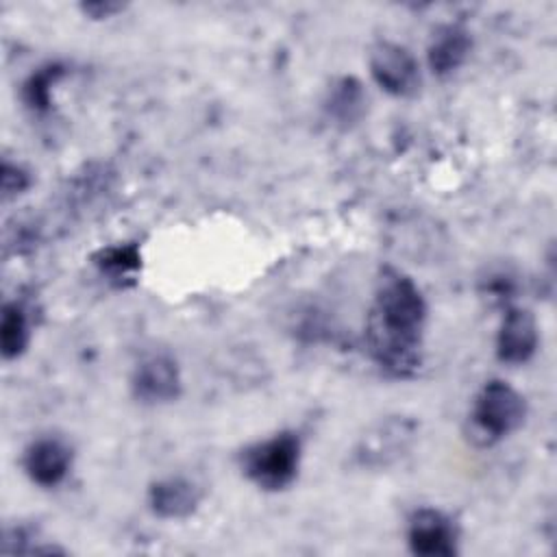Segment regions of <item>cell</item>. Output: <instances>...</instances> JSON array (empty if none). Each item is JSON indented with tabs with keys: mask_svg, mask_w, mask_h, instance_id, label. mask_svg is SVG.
<instances>
[{
	"mask_svg": "<svg viewBox=\"0 0 557 557\" xmlns=\"http://www.w3.org/2000/svg\"><path fill=\"white\" fill-rule=\"evenodd\" d=\"M429 307L418 283L394 265L376 274L366 318L370 359L392 379H411L422 366Z\"/></svg>",
	"mask_w": 557,
	"mask_h": 557,
	"instance_id": "6da1fadb",
	"label": "cell"
},
{
	"mask_svg": "<svg viewBox=\"0 0 557 557\" xmlns=\"http://www.w3.org/2000/svg\"><path fill=\"white\" fill-rule=\"evenodd\" d=\"M300 461L302 440L292 429L252 442L237 455L242 474L263 492L287 490L298 479Z\"/></svg>",
	"mask_w": 557,
	"mask_h": 557,
	"instance_id": "7a4b0ae2",
	"label": "cell"
},
{
	"mask_svg": "<svg viewBox=\"0 0 557 557\" xmlns=\"http://www.w3.org/2000/svg\"><path fill=\"white\" fill-rule=\"evenodd\" d=\"M527 398L507 381L490 379L476 392L468 426L476 446H494L516 433L527 420Z\"/></svg>",
	"mask_w": 557,
	"mask_h": 557,
	"instance_id": "3957f363",
	"label": "cell"
},
{
	"mask_svg": "<svg viewBox=\"0 0 557 557\" xmlns=\"http://www.w3.org/2000/svg\"><path fill=\"white\" fill-rule=\"evenodd\" d=\"M368 67L372 81L394 98H411L420 89V61L407 46L398 41H374L368 52Z\"/></svg>",
	"mask_w": 557,
	"mask_h": 557,
	"instance_id": "277c9868",
	"label": "cell"
},
{
	"mask_svg": "<svg viewBox=\"0 0 557 557\" xmlns=\"http://www.w3.org/2000/svg\"><path fill=\"white\" fill-rule=\"evenodd\" d=\"M128 387L139 405L159 407L174 403L183 392L178 361L170 352L144 355L131 372Z\"/></svg>",
	"mask_w": 557,
	"mask_h": 557,
	"instance_id": "5b68a950",
	"label": "cell"
},
{
	"mask_svg": "<svg viewBox=\"0 0 557 557\" xmlns=\"http://www.w3.org/2000/svg\"><path fill=\"white\" fill-rule=\"evenodd\" d=\"M407 546L418 557H453L459 553V529L437 507H418L407 520Z\"/></svg>",
	"mask_w": 557,
	"mask_h": 557,
	"instance_id": "8992f818",
	"label": "cell"
},
{
	"mask_svg": "<svg viewBox=\"0 0 557 557\" xmlns=\"http://www.w3.org/2000/svg\"><path fill=\"white\" fill-rule=\"evenodd\" d=\"M540 348V324L531 309L509 305L503 309V318L496 331L494 352L505 366L529 363Z\"/></svg>",
	"mask_w": 557,
	"mask_h": 557,
	"instance_id": "52a82bcc",
	"label": "cell"
},
{
	"mask_svg": "<svg viewBox=\"0 0 557 557\" xmlns=\"http://www.w3.org/2000/svg\"><path fill=\"white\" fill-rule=\"evenodd\" d=\"M416 440V422L407 418H389L379 422L361 437L355 448V461L361 468H387L400 459Z\"/></svg>",
	"mask_w": 557,
	"mask_h": 557,
	"instance_id": "ba28073f",
	"label": "cell"
},
{
	"mask_svg": "<svg viewBox=\"0 0 557 557\" xmlns=\"http://www.w3.org/2000/svg\"><path fill=\"white\" fill-rule=\"evenodd\" d=\"M72 463L74 448L61 435H39L26 446L22 455L26 476L44 490L59 487L67 479Z\"/></svg>",
	"mask_w": 557,
	"mask_h": 557,
	"instance_id": "9c48e42d",
	"label": "cell"
},
{
	"mask_svg": "<svg viewBox=\"0 0 557 557\" xmlns=\"http://www.w3.org/2000/svg\"><path fill=\"white\" fill-rule=\"evenodd\" d=\"M148 509L161 520H185L200 507L202 490L196 481L183 474L161 476L150 483L148 494Z\"/></svg>",
	"mask_w": 557,
	"mask_h": 557,
	"instance_id": "30bf717a",
	"label": "cell"
},
{
	"mask_svg": "<svg viewBox=\"0 0 557 557\" xmlns=\"http://www.w3.org/2000/svg\"><path fill=\"white\" fill-rule=\"evenodd\" d=\"M472 52V33L455 22L440 24L426 46V65L433 76H453Z\"/></svg>",
	"mask_w": 557,
	"mask_h": 557,
	"instance_id": "8fae6325",
	"label": "cell"
},
{
	"mask_svg": "<svg viewBox=\"0 0 557 557\" xmlns=\"http://www.w3.org/2000/svg\"><path fill=\"white\" fill-rule=\"evenodd\" d=\"M366 104L368 96L361 83L352 76H342L333 81L322 102L326 117L339 128H352L363 117Z\"/></svg>",
	"mask_w": 557,
	"mask_h": 557,
	"instance_id": "7c38bea8",
	"label": "cell"
},
{
	"mask_svg": "<svg viewBox=\"0 0 557 557\" xmlns=\"http://www.w3.org/2000/svg\"><path fill=\"white\" fill-rule=\"evenodd\" d=\"M91 263L111 285L128 287L135 283V276L141 270V250L135 242L102 246L91 255Z\"/></svg>",
	"mask_w": 557,
	"mask_h": 557,
	"instance_id": "4fadbf2b",
	"label": "cell"
},
{
	"mask_svg": "<svg viewBox=\"0 0 557 557\" xmlns=\"http://www.w3.org/2000/svg\"><path fill=\"white\" fill-rule=\"evenodd\" d=\"M30 344V320L22 302L7 300L0 315V352L4 361L20 359Z\"/></svg>",
	"mask_w": 557,
	"mask_h": 557,
	"instance_id": "5bb4252c",
	"label": "cell"
},
{
	"mask_svg": "<svg viewBox=\"0 0 557 557\" xmlns=\"http://www.w3.org/2000/svg\"><path fill=\"white\" fill-rule=\"evenodd\" d=\"M65 74L61 63H46L37 67L22 85V102L33 113H48L52 109V89Z\"/></svg>",
	"mask_w": 557,
	"mask_h": 557,
	"instance_id": "9a60e30c",
	"label": "cell"
},
{
	"mask_svg": "<svg viewBox=\"0 0 557 557\" xmlns=\"http://www.w3.org/2000/svg\"><path fill=\"white\" fill-rule=\"evenodd\" d=\"M516 292H518V281L509 272L496 270V272H487V276L481 278V294L490 298L494 305H503V309L511 305V300L516 298Z\"/></svg>",
	"mask_w": 557,
	"mask_h": 557,
	"instance_id": "2e32d148",
	"label": "cell"
},
{
	"mask_svg": "<svg viewBox=\"0 0 557 557\" xmlns=\"http://www.w3.org/2000/svg\"><path fill=\"white\" fill-rule=\"evenodd\" d=\"M28 185H30V178L17 163L2 161V196H4V200L22 194Z\"/></svg>",
	"mask_w": 557,
	"mask_h": 557,
	"instance_id": "e0dca14e",
	"label": "cell"
},
{
	"mask_svg": "<svg viewBox=\"0 0 557 557\" xmlns=\"http://www.w3.org/2000/svg\"><path fill=\"white\" fill-rule=\"evenodd\" d=\"M81 13L87 15L89 20H109L115 17L117 13H122L126 9L124 2H111V0H96V2H83L78 4Z\"/></svg>",
	"mask_w": 557,
	"mask_h": 557,
	"instance_id": "ac0fdd59",
	"label": "cell"
}]
</instances>
